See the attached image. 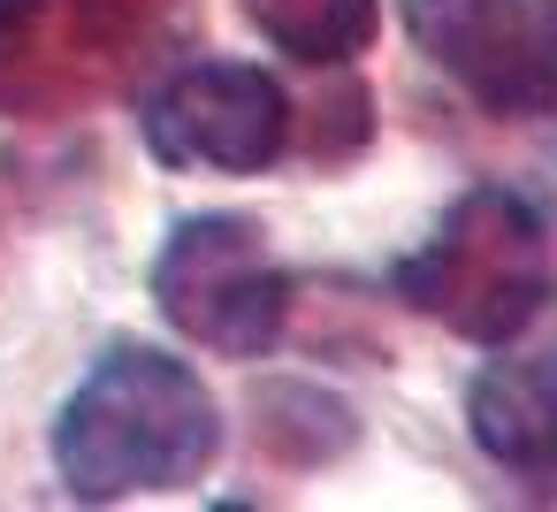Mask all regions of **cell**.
Returning <instances> with one entry per match:
<instances>
[{
	"label": "cell",
	"mask_w": 557,
	"mask_h": 512,
	"mask_svg": "<svg viewBox=\"0 0 557 512\" xmlns=\"http://www.w3.org/2000/svg\"><path fill=\"white\" fill-rule=\"evenodd\" d=\"M222 451V413L199 367L153 344H115L92 359V375L70 390L54 420V466L62 489L85 504L161 497L191 489Z\"/></svg>",
	"instance_id": "1"
},
{
	"label": "cell",
	"mask_w": 557,
	"mask_h": 512,
	"mask_svg": "<svg viewBox=\"0 0 557 512\" xmlns=\"http://www.w3.org/2000/svg\"><path fill=\"white\" fill-rule=\"evenodd\" d=\"M397 298L428 321H443L450 337L496 344L519 321H534L557 298V253H549V222L519 199V192H466L450 199V215L428 230L420 253L397 260Z\"/></svg>",
	"instance_id": "2"
},
{
	"label": "cell",
	"mask_w": 557,
	"mask_h": 512,
	"mask_svg": "<svg viewBox=\"0 0 557 512\" xmlns=\"http://www.w3.org/2000/svg\"><path fill=\"white\" fill-rule=\"evenodd\" d=\"M191 0H0V115H77L153 62Z\"/></svg>",
	"instance_id": "3"
},
{
	"label": "cell",
	"mask_w": 557,
	"mask_h": 512,
	"mask_svg": "<svg viewBox=\"0 0 557 512\" xmlns=\"http://www.w3.org/2000/svg\"><path fill=\"white\" fill-rule=\"evenodd\" d=\"M153 306L176 337L222 359H260L283 344L290 321V276L268 253L260 222L245 215H191L169 230L153 260Z\"/></svg>",
	"instance_id": "4"
},
{
	"label": "cell",
	"mask_w": 557,
	"mask_h": 512,
	"mask_svg": "<svg viewBox=\"0 0 557 512\" xmlns=\"http://www.w3.org/2000/svg\"><path fill=\"white\" fill-rule=\"evenodd\" d=\"M405 32L481 115H557V0H405Z\"/></svg>",
	"instance_id": "5"
},
{
	"label": "cell",
	"mask_w": 557,
	"mask_h": 512,
	"mask_svg": "<svg viewBox=\"0 0 557 512\" xmlns=\"http://www.w3.org/2000/svg\"><path fill=\"white\" fill-rule=\"evenodd\" d=\"M138 131L153 146V161H169V169L260 176L290 146V100L252 62H184L146 93Z\"/></svg>",
	"instance_id": "6"
},
{
	"label": "cell",
	"mask_w": 557,
	"mask_h": 512,
	"mask_svg": "<svg viewBox=\"0 0 557 512\" xmlns=\"http://www.w3.org/2000/svg\"><path fill=\"white\" fill-rule=\"evenodd\" d=\"M466 428L519 497L557 504V298L496 337L466 390Z\"/></svg>",
	"instance_id": "7"
},
{
	"label": "cell",
	"mask_w": 557,
	"mask_h": 512,
	"mask_svg": "<svg viewBox=\"0 0 557 512\" xmlns=\"http://www.w3.org/2000/svg\"><path fill=\"white\" fill-rule=\"evenodd\" d=\"M237 9L275 54L313 62V70H344L351 54H367L382 24L374 0H237Z\"/></svg>",
	"instance_id": "8"
}]
</instances>
